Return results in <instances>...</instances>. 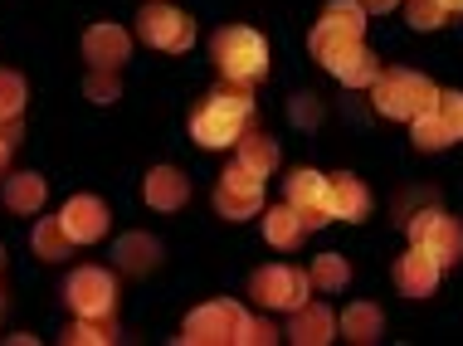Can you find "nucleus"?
Returning a JSON list of instances; mask_svg holds the SVG:
<instances>
[{
  "instance_id": "28",
  "label": "nucleus",
  "mask_w": 463,
  "mask_h": 346,
  "mask_svg": "<svg viewBox=\"0 0 463 346\" xmlns=\"http://www.w3.org/2000/svg\"><path fill=\"white\" fill-rule=\"evenodd\" d=\"M83 93H89L93 103H118V93H122L118 69H93L89 79H83Z\"/></svg>"
},
{
  "instance_id": "34",
  "label": "nucleus",
  "mask_w": 463,
  "mask_h": 346,
  "mask_svg": "<svg viewBox=\"0 0 463 346\" xmlns=\"http://www.w3.org/2000/svg\"><path fill=\"white\" fill-rule=\"evenodd\" d=\"M0 142H20V117H0Z\"/></svg>"
},
{
  "instance_id": "1",
  "label": "nucleus",
  "mask_w": 463,
  "mask_h": 346,
  "mask_svg": "<svg viewBox=\"0 0 463 346\" xmlns=\"http://www.w3.org/2000/svg\"><path fill=\"white\" fill-rule=\"evenodd\" d=\"M249 122H254V98H249L244 83H234V89H215L191 113V137L210 152H220V146H234L244 137Z\"/></svg>"
},
{
  "instance_id": "38",
  "label": "nucleus",
  "mask_w": 463,
  "mask_h": 346,
  "mask_svg": "<svg viewBox=\"0 0 463 346\" xmlns=\"http://www.w3.org/2000/svg\"><path fill=\"white\" fill-rule=\"evenodd\" d=\"M0 313H5V303H0Z\"/></svg>"
},
{
  "instance_id": "9",
  "label": "nucleus",
  "mask_w": 463,
  "mask_h": 346,
  "mask_svg": "<svg viewBox=\"0 0 463 346\" xmlns=\"http://www.w3.org/2000/svg\"><path fill=\"white\" fill-rule=\"evenodd\" d=\"M137 34H142V44H152V49L185 54L191 40H195V24H191V15H181L176 5H146L142 15H137Z\"/></svg>"
},
{
  "instance_id": "16",
  "label": "nucleus",
  "mask_w": 463,
  "mask_h": 346,
  "mask_svg": "<svg viewBox=\"0 0 463 346\" xmlns=\"http://www.w3.org/2000/svg\"><path fill=\"white\" fill-rule=\"evenodd\" d=\"M142 195H146V205L152 210H181L185 201H191V181L181 176L176 166H156V171H146V185H142Z\"/></svg>"
},
{
  "instance_id": "15",
  "label": "nucleus",
  "mask_w": 463,
  "mask_h": 346,
  "mask_svg": "<svg viewBox=\"0 0 463 346\" xmlns=\"http://www.w3.org/2000/svg\"><path fill=\"white\" fill-rule=\"evenodd\" d=\"M327 205H332V220L356 225V220L371 215V191L352 176V171H336V176H327Z\"/></svg>"
},
{
  "instance_id": "13",
  "label": "nucleus",
  "mask_w": 463,
  "mask_h": 346,
  "mask_svg": "<svg viewBox=\"0 0 463 346\" xmlns=\"http://www.w3.org/2000/svg\"><path fill=\"white\" fill-rule=\"evenodd\" d=\"M59 220H64V229L73 234V244H93L108 234V205L98 201V195H73V201L59 210Z\"/></svg>"
},
{
  "instance_id": "33",
  "label": "nucleus",
  "mask_w": 463,
  "mask_h": 346,
  "mask_svg": "<svg viewBox=\"0 0 463 346\" xmlns=\"http://www.w3.org/2000/svg\"><path fill=\"white\" fill-rule=\"evenodd\" d=\"M322 117V108H317V98H293V122H298V127H312V122H317Z\"/></svg>"
},
{
  "instance_id": "24",
  "label": "nucleus",
  "mask_w": 463,
  "mask_h": 346,
  "mask_svg": "<svg viewBox=\"0 0 463 346\" xmlns=\"http://www.w3.org/2000/svg\"><path fill=\"white\" fill-rule=\"evenodd\" d=\"M332 73L346 83V89H371V83L381 79V59H375L366 44H356L346 59H336V64H332Z\"/></svg>"
},
{
  "instance_id": "4",
  "label": "nucleus",
  "mask_w": 463,
  "mask_h": 346,
  "mask_svg": "<svg viewBox=\"0 0 463 346\" xmlns=\"http://www.w3.org/2000/svg\"><path fill=\"white\" fill-rule=\"evenodd\" d=\"M361 34H366V10L356 0H332L312 30V54H317V64L332 69L336 59H346L361 44Z\"/></svg>"
},
{
  "instance_id": "29",
  "label": "nucleus",
  "mask_w": 463,
  "mask_h": 346,
  "mask_svg": "<svg viewBox=\"0 0 463 346\" xmlns=\"http://www.w3.org/2000/svg\"><path fill=\"white\" fill-rule=\"evenodd\" d=\"M20 108H24V79L0 69V117H20Z\"/></svg>"
},
{
  "instance_id": "2",
  "label": "nucleus",
  "mask_w": 463,
  "mask_h": 346,
  "mask_svg": "<svg viewBox=\"0 0 463 346\" xmlns=\"http://www.w3.org/2000/svg\"><path fill=\"white\" fill-rule=\"evenodd\" d=\"M371 98H375V113L381 117L415 122L420 113H430L439 103V89L415 69H381V79L371 83Z\"/></svg>"
},
{
  "instance_id": "3",
  "label": "nucleus",
  "mask_w": 463,
  "mask_h": 346,
  "mask_svg": "<svg viewBox=\"0 0 463 346\" xmlns=\"http://www.w3.org/2000/svg\"><path fill=\"white\" fill-rule=\"evenodd\" d=\"M210 54H215V69L224 73L230 83H259L269 73V44L259 30L249 24H224V30L210 40Z\"/></svg>"
},
{
  "instance_id": "39",
  "label": "nucleus",
  "mask_w": 463,
  "mask_h": 346,
  "mask_svg": "<svg viewBox=\"0 0 463 346\" xmlns=\"http://www.w3.org/2000/svg\"><path fill=\"white\" fill-rule=\"evenodd\" d=\"M0 258H5V249H0Z\"/></svg>"
},
{
  "instance_id": "18",
  "label": "nucleus",
  "mask_w": 463,
  "mask_h": 346,
  "mask_svg": "<svg viewBox=\"0 0 463 346\" xmlns=\"http://www.w3.org/2000/svg\"><path fill=\"white\" fill-rule=\"evenodd\" d=\"M336 332H342L346 341H356V346H371V341L385 337V313L375 303H352L342 317H336Z\"/></svg>"
},
{
  "instance_id": "37",
  "label": "nucleus",
  "mask_w": 463,
  "mask_h": 346,
  "mask_svg": "<svg viewBox=\"0 0 463 346\" xmlns=\"http://www.w3.org/2000/svg\"><path fill=\"white\" fill-rule=\"evenodd\" d=\"M444 5H449V15H454V10H463V0H444Z\"/></svg>"
},
{
  "instance_id": "14",
  "label": "nucleus",
  "mask_w": 463,
  "mask_h": 346,
  "mask_svg": "<svg viewBox=\"0 0 463 346\" xmlns=\"http://www.w3.org/2000/svg\"><path fill=\"white\" fill-rule=\"evenodd\" d=\"M132 54V40L122 24H93L89 34H83V59H89L93 69H122Z\"/></svg>"
},
{
  "instance_id": "21",
  "label": "nucleus",
  "mask_w": 463,
  "mask_h": 346,
  "mask_svg": "<svg viewBox=\"0 0 463 346\" xmlns=\"http://www.w3.org/2000/svg\"><path fill=\"white\" fill-rule=\"evenodd\" d=\"M112 258H118L128 274H152V268L161 264V244L152 239V234H122L118 239V249H112Z\"/></svg>"
},
{
  "instance_id": "25",
  "label": "nucleus",
  "mask_w": 463,
  "mask_h": 346,
  "mask_svg": "<svg viewBox=\"0 0 463 346\" xmlns=\"http://www.w3.org/2000/svg\"><path fill=\"white\" fill-rule=\"evenodd\" d=\"M69 346H103V341H118V323L108 317H73V327L64 332Z\"/></svg>"
},
{
  "instance_id": "32",
  "label": "nucleus",
  "mask_w": 463,
  "mask_h": 346,
  "mask_svg": "<svg viewBox=\"0 0 463 346\" xmlns=\"http://www.w3.org/2000/svg\"><path fill=\"white\" fill-rule=\"evenodd\" d=\"M434 113L449 122V132H454V142H463V93H439V103H434Z\"/></svg>"
},
{
  "instance_id": "30",
  "label": "nucleus",
  "mask_w": 463,
  "mask_h": 346,
  "mask_svg": "<svg viewBox=\"0 0 463 346\" xmlns=\"http://www.w3.org/2000/svg\"><path fill=\"white\" fill-rule=\"evenodd\" d=\"M444 20H449L444 0H410V24H415V30H439Z\"/></svg>"
},
{
  "instance_id": "31",
  "label": "nucleus",
  "mask_w": 463,
  "mask_h": 346,
  "mask_svg": "<svg viewBox=\"0 0 463 346\" xmlns=\"http://www.w3.org/2000/svg\"><path fill=\"white\" fill-rule=\"evenodd\" d=\"M273 341H279V327H273L269 317H244L240 346H273Z\"/></svg>"
},
{
  "instance_id": "5",
  "label": "nucleus",
  "mask_w": 463,
  "mask_h": 346,
  "mask_svg": "<svg viewBox=\"0 0 463 346\" xmlns=\"http://www.w3.org/2000/svg\"><path fill=\"white\" fill-rule=\"evenodd\" d=\"M307 293H312V274L307 268H293V264H269L249 278V298L259 307H279V313L303 307Z\"/></svg>"
},
{
  "instance_id": "19",
  "label": "nucleus",
  "mask_w": 463,
  "mask_h": 346,
  "mask_svg": "<svg viewBox=\"0 0 463 346\" xmlns=\"http://www.w3.org/2000/svg\"><path fill=\"white\" fill-rule=\"evenodd\" d=\"M234 152H240V166H249L254 171V176H273V171H279V142L269 137V132H254L249 127L240 142H234Z\"/></svg>"
},
{
  "instance_id": "17",
  "label": "nucleus",
  "mask_w": 463,
  "mask_h": 346,
  "mask_svg": "<svg viewBox=\"0 0 463 346\" xmlns=\"http://www.w3.org/2000/svg\"><path fill=\"white\" fill-rule=\"evenodd\" d=\"M288 337H293L298 346H327V341H336V317L322 303H303V307H293Z\"/></svg>"
},
{
  "instance_id": "12",
  "label": "nucleus",
  "mask_w": 463,
  "mask_h": 346,
  "mask_svg": "<svg viewBox=\"0 0 463 346\" xmlns=\"http://www.w3.org/2000/svg\"><path fill=\"white\" fill-rule=\"evenodd\" d=\"M439 274H444V264L430 249H420V244L405 258H395V288L405 293V298H415V303L439 288Z\"/></svg>"
},
{
  "instance_id": "35",
  "label": "nucleus",
  "mask_w": 463,
  "mask_h": 346,
  "mask_svg": "<svg viewBox=\"0 0 463 346\" xmlns=\"http://www.w3.org/2000/svg\"><path fill=\"white\" fill-rule=\"evenodd\" d=\"M361 10H366V15H385V10H395L400 0H356Z\"/></svg>"
},
{
  "instance_id": "23",
  "label": "nucleus",
  "mask_w": 463,
  "mask_h": 346,
  "mask_svg": "<svg viewBox=\"0 0 463 346\" xmlns=\"http://www.w3.org/2000/svg\"><path fill=\"white\" fill-rule=\"evenodd\" d=\"M34 258H44V264H59V258L73 254V234L64 229V220H34Z\"/></svg>"
},
{
  "instance_id": "22",
  "label": "nucleus",
  "mask_w": 463,
  "mask_h": 346,
  "mask_svg": "<svg viewBox=\"0 0 463 346\" xmlns=\"http://www.w3.org/2000/svg\"><path fill=\"white\" fill-rule=\"evenodd\" d=\"M44 195H49V185L34 171H20V176L5 181V210H15V215H40Z\"/></svg>"
},
{
  "instance_id": "10",
  "label": "nucleus",
  "mask_w": 463,
  "mask_h": 346,
  "mask_svg": "<svg viewBox=\"0 0 463 346\" xmlns=\"http://www.w3.org/2000/svg\"><path fill=\"white\" fill-rule=\"evenodd\" d=\"M410 244L430 249L439 264H454V258H463V225L454 215H444V210H420L410 220Z\"/></svg>"
},
{
  "instance_id": "26",
  "label": "nucleus",
  "mask_w": 463,
  "mask_h": 346,
  "mask_svg": "<svg viewBox=\"0 0 463 346\" xmlns=\"http://www.w3.org/2000/svg\"><path fill=\"white\" fill-rule=\"evenodd\" d=\"M346 283H352V268H346L342 254H322L317 264H312V288L322 293H342Z\"/></svg>"
},
{
  "instance_id": "8",
  "label": "nucleus",
  "mask_w": 463,
  "mask_h": 346,
  "mask_svg": "<svg viewBox=\"0 0 463 346\" xmlns=\"http://www.w3.org/2000/svg\"><path fill=\"white\" fill-rule=\"evenodd\" d=\"M215 210L224 220H254L264 210V176H254L249 166L234 162L215 185Z\"/></svg>"
},
{
  "instance_id": "20",
  "label": "nucleus",
  "mask_w": 463,
  "mask_h": 346,
  "mask_svg": "<svg viewBox=\"0 0 463 346\" xmlns=\"http://www.w3.org/2000/svg\"><path fill=\"white\" fill-rule=\"evenodd\" d=\"M303 234H307V220L298 215L293 205H273L269 215H264V239L273 244V249H298L303 244Z\"/></svg>"
},
{
  "instance_id": "36",
  "label": "nucleus",
  "mask_w": 463,
  "mask_h": 346,
  "mask_svg": "<svg viewBox=\"0 0 463 346\" xmlns=\"http://www.w3.org/2000/svg\"><path fill=\"white\" fill-rule=\"evenodd\" d=\"M5 166H10V142H0V176H5Z\"/></svg>"
},
{
  "instance_id": "27",
  "label": "nucleus",
  "mask_w": 463,
  "mask_h": 346,
  "mask_svg": "<svg viewBox=\"0 0 463 346\" xmlns=\"http://www.w3.org/2000/svg\"><path fill=\"white\" fill-rule=\"evenodd\" d=\"M410 127H415V146H420V152H439V146L454 142L449 122H444L439 113H434V108H430V113H420L415 122H410Z\"/></svg>"
},
{
  "instance_id": "7",
  "label": "nucleus",
  "mask_w": 463,
  "mask_h": 346,
  "mask_svg": "<svg viewBox=\"0 0 463 346\" xmlns=\"http://www.w3.org/2000/svg\"><path fill=\"white\" fill-rule=\"evenodd\" d=\"M64 303L73 307V317H108L112 303H118V283H112L108 268H73L69 283H64Z\"/></svg>"
},
{
  "instance_id": "11",
  "label": "nucleus",
  "mask_w": 463,
  "mask_h": 346,
  "mask_svg": "<svg viewBox=\"0 0 463 346\" xmlns=\"http://www.w3.org/2000/svg\"><path fill=\"white\" fill-rule=\"evenodd\" d=\"M288 205L298 210V215L307 220V229H322L332 220V205H327V176H317V171H293L288 176Z\"/></svg>"
},
{
  "instance_id": "6",
  "label": "nucleus",
  "mask_w": 463,
  "mask_h": 346,
  "mask_svg": "<svg viewBox=\"0 0 463 346\" xmlns=\"http://www.w3.org/2000/svg\"><path fill=\"white\" fill-rule=\"evenodd\" d=\"M244 307L230 303V298H215L205 307H195L181 327V341L185 346H224V341H240V327H244Z\"/></svg>"
}]
</instances>
